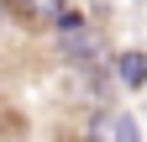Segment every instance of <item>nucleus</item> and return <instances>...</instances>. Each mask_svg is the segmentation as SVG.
<instances>
[{
    "label": "nucleus",
    "mask_w": 147,
    "mask_h": 142,
    "mask_svg": "<svg viewBox=\"0 0 147 142\" xmlns=\"http://www.w3.org/2000/svg\"><path fill=\"white\" fill-rule=\"evenodd\" d=\"M110 63H116V79H121V90H147V53L142 47H126V53H116V58H110Z\"/></svg>",
    "instance_id": "f03ea898"
},
{
    "label": "nucleus",
    "mask_w": 147,
    "mask_h": 142,
    "mask_svg": "<svg viewBox=\"0 0 147 142\" xmlns=\"http://www.w3.org/2000/svg\"><path fill=\"white\" fill-rule=\"evenodd\" d=\"M58 53L68 63H79V68H95L105 53H100V42H95V26L89 32H68V37H58Z\"/></svg>",
    "instance_id": "f257e3e1"
},
{
    "label": "nucleus",
    "mask_w": 147,
    "mask_h": 142,
    "mask_svg": "<svg viewBox=\"0 0 147 142\" xmlns=\"http://www.w3.org/2000/svg\"><path fill=\"white\" fill-rule=\"evenodd\" d=\"M68 142H110V132H89V137H68Z\"/></svg>",
    "instance_id": "20e7f679"
},
{
    "label": "nucleus",
    "mask_w": 147,
    "mask_h": 142,
    "mask_svg": "<svg viewBox=\"0 0 147 142\" xmlns=\"http://www.w3.org/2000/svg\"><path fill=\"white\" fill-rule=\"evenodd\" d=\"M110 142H147V137H142V121H137V116H116Z\"/></svg>",
    "instance_id": "7ed1b4c3"
},
{
    "label": "nucleus",
    "mask_w": 147,
    "mask_h": 142,
    "mask_svg": "<svg viewBox=\"0 0 147 142\" xmlns=\"http://www.w3.org/2000/svg\"><path fill=\"white\" fill-rule=\"evenodd\" d=\"M137 5H147V0H137Z\"/></svg>",
    "instance_id": "39448f33"
}]
</instances>
